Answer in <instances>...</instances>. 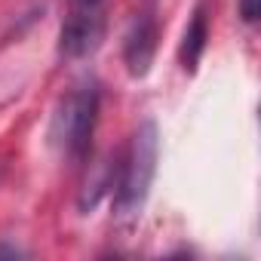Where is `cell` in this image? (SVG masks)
I'll return each instance as SVG.
<instances>
[{"label":"cell","instance_id":"6da1fadb","mask_svg":"<svg viewBox=\"0 0 261 261\" xmlns=\"http://www.w3.org/2000/svg\"><path fill=\"white\" fill-rule=\"evenodd\" d=\"M157 160H160V129L154 117H145L133 136L129 145L114 166V215L117 218H136L145 209V200L151 194L154 175H157Z\"/></svg>","mask_w":261,"mask_h":261},{"label":"cell","instance_id":"5b68a950","mask_svg":"<svg viewBox=\"0 0 261 261\" xmlns=\"http://www.w3.org/2000/svg\"><path fill=\"white\" fill-rule=\"evenodd\" d=\"M206 43H209V7L200 0L194 7V13H191V19H188L181 43H178V65L188 74L197 71V65H200V59L206 53Z\"/></svg>","mask_w":261,"mask_h":261},{"label":"cell","instance_id":"3957f363","mask_svg":"<svg viewBox=\"0 0 261 261\" xmlns=\"http://www.w3.org/2000/svg\"><path fill=\"white\" fill-rule=\"evenodd\" d=\"M108 31V0H68V13L59 28V59L77 62L92 56Z\"/></svg>","mask_w":261,"mask_h":261},{"label":"cell","instance_id":"8992f818","mask_svg":"<svg viewBox=\"0 0 261 261\" xmlns=\"http://www.w3.org/2000/svg\"><path fill=\"white\" fill-rule=\"evenodd\" d=\"M237 10L246 25H255L261 19V0H237Z\"/></svg>","mask_w":261,"mask_h":261},{"label":"cell","instance_id":"7a4b0ae2","mask_svg":"<svg viewBox=\"0 0 261 261\" xmlns=\"http://www.w3.org/2000/svg\"><path fill=\"white\" fill-rule=\"evenodd\" d=\"M101 111V86L95 77L77 80L56 105L49 120V145L71 163H83L92 148V136Z\"/></svg>","mask_w":261,"mask_h":261},{"label":"cell","instance_id":"277c9868","mask_svg":"<svg viewBox=\"0 0 261 261\" xmlns=\"http://www.w3.org/2000/svg\"><path fill=\"white\" fill-rule=\"evenodd\" d=\"M157 40H160V28H157V7L154 0L133 16L123 37V62L126 71L133 77H145L154 65V53H157Z\"/></svg>","mask_w":261,"mask_h":261},{"label":"cell","instance_id":"52a82bcc","mask_svg":"<svg viewBox=\"0 0 261 261\" xmlns=\"http://www.w3.org/2000/svg\"><path fill=\"white\" fill-rule=\"evenodd\" d=\"M22 255H28V252L19 249L16 243H0V258H22Z\"/></svg>","mask_w":261,"mask_h":261}]
</instances>
